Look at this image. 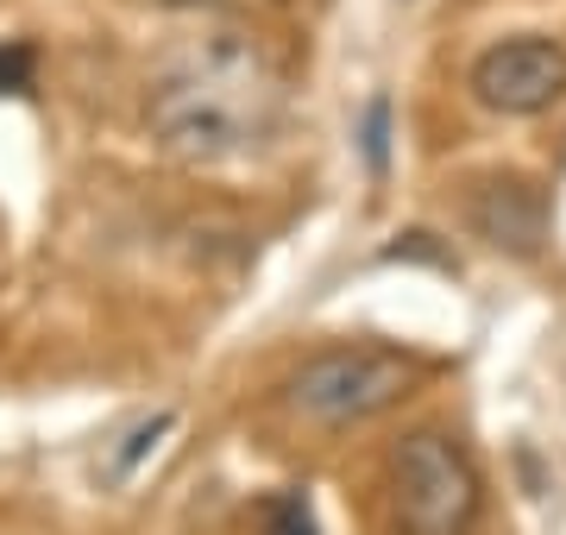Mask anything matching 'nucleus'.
Here are the masks:
<instances>
[{
    "label": "nucleus",
    "instance_id": "nucleus-8",
    "mask_svg": "<svg viewBox=\"0 0 566 535\" xmlns=\"http://www.w3.org/2000/svg\"><path fill=\"white\" fill-rule=\"evenodd\" d=\"M385 145H390V102H371L365 107V158H371V170H385Z\"/></svg>",
    "mask_w": 566,
    "mask_h": 535
},
{
    "label": "nucleus",
    "instance_id": "nucleus-5",
    "mask_svg": "<svg viewBox=\"0 0 566 535\" xmlns=\"http://www.w3.org/2000/svg\"><path fill=\"white\" fill-rule=\"evenodd\" d=\"M465 221L485 246L510 252V259H535L547 246V202L528 177H504V170L479 177L465 189Z\"/></svg>",
    "mask_w": 566,
    "mask_h": 535
},
{
    "label": "nucleus",
    "instance_id": "nucleus-7",
    "mask_svg": "<svg viewBox=\"0 0 566 535\" xmlns=\"http://www.w3.org/2000/svg\"><path fill=\"white\" fill-rule=\"evenodd\" d=\"M32 44H20V39H7L0 44V95H25L32 88Z\"/></svg>",
    "mask_w": 566,
    "mask_h": 535
},
{
    "label": "nucleus",
    "instance_id": "nucleus-3",
    "mask_svg": "<svg viewBox=\"0 0 566 535\" xmlns=\"http://www.w3.org/2000/svg\"><path fill=\"white\" fill-rule=\"evenodd\" d=\"M485 485L472 453L441 429L403 434L390 460V535H479Z\"/></svg>",
    "mask_w": 566,
    "mask_h": 535
},
{
    "label": "nucleus",
    "instance_id": "nucleus-2",
    "mask_svg": "<svg viewBox=\"0 0 566 535\" xmlns=\"http://www.w3.org/2000/svg\"><path fill=\"white\" fill-rule=\"evenodd\" d=\"M409 391H416V359L397 347H371V340L308 353L283 378V403L315 429H359L371 416L397 410Z\"/></svg>",
    "mask_w": 566,
    "mask_h": 535
},
{
    "label": "nucleus",
    "instance_id": "nucleus-6",
    "mask_svg": "<svg viewBox=\"0 0 566 535\" xmlns=\"http://www.w3.org/2000/svg\"><path fill=\"white\" fill-rule=\"evenodd\" d=\"M264 535H322V529H315L308 497H296V492L264 497Z\"/></svg>",
    "mask_w": 566,
    "mask_h": 535
},
{
    "label": "nucleus",
    "instance_id": "nucleus-4",
    "mask_svg": "<svg viewBox=\"0 0 566 535\" xmlns=\"http://www.w3.org/2000/svg\"><path fill=\"white\" fill-rule=\"evenodd\" d=\"M472 95L491 114H510V120H535L566 95V44L542 39V32H516V39H497L491 51L472 57Z\"/></svg>",
    "mask_w": 566,
    "mask_h": 535
},
{
    "label": "nucleus",
    "instance_id": "nucleus-1",
    "mask_svg": "<svg viewBox=\"0 0 566 535\" xmlns=\"http://www.w3.org/2000/svg\"><path fill=\"white\" fill-rule=\"evenodd\" d=\"M283 120V76L245 32L189 39L151 76L145 133L182 165H227L259 151Z\"/></svg>",
    "mask_w": 566,
    "mask_h": 535
}]
</instances>
